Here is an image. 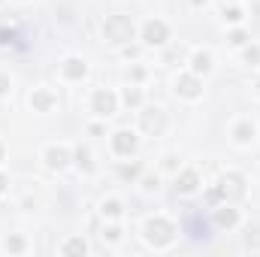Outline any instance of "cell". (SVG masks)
Masks as SVG:
<instances>
[{
	"mask_svg": "<svg viewBox=\"0 0 260 257\" xmlns=\"http://www.w3.org/2000/svg\"><path fill=\"white\" fill-rule=\"evenodd\" d=\"M133 37H136V27H133L130 15H121V12L106 15V21H103V40H106V43L124 46V43H130Z\"/></svg>",
	"mask_w": 260,
	"mask_h": 257,
	"instance_id": "obj_1",
	"label": "cell"
},
{
	"mask_svg": "<svg viewBox=\"0 0 260 257\" xmlns=\"http://www.w3.org/2000/svg\"><path fill=\"white\" fill-rule=\"evenodd\" d=\"M176 233H179V227H176L170 218H160V215L145 224V239H148L154 248H167V245L176 239Z\"/></svg>",
	"mask_w": 260,
	"mask_h": 257,
	"instance_id": "obj_2",
	"label": "cell"
},
{
	"mask_svg": "<svg viewBox=\"0 0 260 257\" xmlns=\"http://www.w3.org/2000/svg\"><path fill=\"white\" fill-rule=\"evenodd\" d=\"M139 127L145 130L148 136H160L167 130V112L160 106H145L139 112Z\"/></svg>",
	"mask_w": 260,
	"mask_h": 257,
	"instance_id": "obj_3",
	"label": "cell"
},
{
	"mask_svg": "<svg viewBox=\"0 0 260 257\" xmlns=\"http://www.w3.org/2000/svg\"><path fill=\"white\" fill-rule=\"evenodd\" d=\"M91 109H94V115H100V118H112V115L118 112V97H115L109 88H100V91H94V97H91Z\"/></svg>",
	"mask_w": 260,
	"mask_h": 257,
	"instance_id": "obj_4",
	"label": "cell"
},
{
	"mask_svg": "<svg viewBox=\"0 0 260 257\" xmlns=\"http://www.w3.org/2000/svg\"><path fill=\"white\" fill-rule=\"evenodd\" d=\"M170 40V27H167V21H160V18H148L145 24H142V43L145 46H164Z\"/></svg>",
	"mask_w": 260,
	"mask_h": 257,
	"instance_id": "obj_5",
	"label": "cell"
},
{
	"mask_svg": "<svg viewBox=\"0 0 260 257\" xmlns=\"http://www.w3.org/2000/svg\"><path fill=\"white\" fill-rule=\"evenodd\" d=\"M176 94L185 97V100L203 97V79H200L197 73H182V76L176 79Z\"/></svg>",
	"mask_w": 260,
	"mask_h": 257,
	"instance_id": "obj_6",
	"label": "cell"
},
{
	"mask_svg": "<svg viewBox=\"0 0 260 257\" xmlns=\"http://www.w3.org/2000/svg\"><path fill=\"white\" fill-rule=\"evenodd\" d=\"M136 148H139V136H136L133 130H115V133H112V151H115L118 157L136 154Z\"/></svg>",
	"mask_w": 260,
	"mask_h": 257,
	"instance_id": "obj_7",
	"label": "cell"
},
{
	"mask_svg": "<svg viewBox=\"0 0 260 257\" xmlns=\"http://www.w3.org/2000/svg\"><path fill=\"white\" fill-rule=\"evenodd\" d=\"M221 191H224V200H242L245 197V176L242 173H227L221 179Z\"/></svg>",
	"mask_w": 260,
	"mask_h": 257,
	"instance_id": "obj_8",
	"label": "cell"
},
{
	"mask_svg": "<svg viewBox=\"0 0 260 257\" xmlns=\"http://www.w3.org/2000/svg\"><path fill=\"white\" fill-rule=\"evenodd\" d=\"M73 164V151L70 148H64V145H52V148H46V167L49 170H67Z\"/></svg>",
	"mask_w": 260,
	"mask_h": 257,
	"instance_id": "obj_9",
	"label": "cell"
},
{
	"mask_svg": "<svg viewBox=\"0 0 260 257\" xmlns=\"http://www.w3.org/2000/svg\"><path fill=\"white\" fill-rule=\"evenodd\" d=\"M30 106H34L37 112H52V109L58 106V94L49 91V88H37V91L30 94Z\"/></svg>",
	"mask_w": 260,
	"mask_h": 257,
	"instance_id": "obj_10",
	"label": "cell"
},
{
	"mask_svg": "<svg viewBox=\"0 0 260 257\" xmlns=\"http://www.w3.org/2000/svg\"><path fill=\"white\" fill-rule=\"evenodd\" d=\"M200 188V173L197 170H182L176 176V191L179 194H194Z\"/></svg>",
	"mask_w": 260,
	"mask_h": 257,
	"instance_id": "obj_11",
	"label": "cell"
},
{
	"mask_svg": "<svg viewBox=\"0 0 260 257\" xmlns=\"http://www.w3.org/2000/svg\"><path fill=\"white\" fill-rule=\"evenodd\" d=\"M61 73H64V79H70V82H79V79L88 76V64L82 58H67L64 67H61Z\"/></svg>",
	"mask_w": 260,
	"mask_h": 257,
	"instance_id": "obj_12",
	"label": "cell"
},
{
	"mask_svg": "<svg viewBox=\"0 0 260 257\" xmlns=\"http://www.w3.org/2000/svg\"><path fill=\"white\" fill-rule=\"evenodd\" d=\"M215 224L230 230V227H236V224H239V212H236V209H230V206L224 203V206H218V212H215Z\"/></svg>",
	"mask_w": 260,
	"mask_h": 257,
	"instance_id": "obj_13",
	"label": "cell"
},
{
	"mask_svg": "<svg viewBox=\"0 0 260 257\" xmlns=\"http://www.w3.org/2000/svg\"><path fill=\"white\" fill-rule=\"evenodd\" d=\"M254 133H257V130H254V124H251V121H239V124L233 127V142L248 145V142L254 139Z\"/></svg>",
	"mask_w": 260,
	"mask_h": 257,
	"instance_id": "obj_14",
	"label": "cell"
},
{
	"mask_svg": "<svg viewBox=\"0 0 260 257\" xmlns=\"http://www.w3.org/2000/svg\"><path fill=\"white\" fill-rule=\"evenodd\" d=\"M191 73H197V76L212 73V55H209V52H194V58H191Z\"/></svg>",
	"mask_w": 260,
	"mask_h": 257,
	"instance_id": "obj_15",
	"label": "cell"
},
{
	"mask_svg": "<svg viewBox=\"0 0 260 257\" xmlns=\"http://www.w3.org/2000/svg\"><path fill=\"white\" fill-rule=\"evenodd\" d=\"M61 254H64V257H73V254H88V242H85L82 236H73V239H67L64 245H61Z\"/></svg>",
	"mask_w": 260,
	"mask_h": 257,
	"instance_id": "obj_16",
	"label": "cell"
},
{
	"mask_svg": "<svg viewBox=\"0 0 260 257\" xmlns=\"http://www.w3.org/2000/svg\"><path fill=\"white\" fill-rule=\"evenodd\" d=\"M73 160H76V167H79L82 173H94V160H91V151H88V148L79 145V148L73 151Z\"/></svg>",
	"mask_w": 260,
	"mask_h": 257,
	"instance_id": "obj_17",
	"label": "cell"
},
{
	"mask_svg": "<svg viewBox=\"0 0 260 257\" xmlns=\"http://www.w3.org/2000/svg\"><path fill=\"white\" fill-rule=\"evenodd\" d=\"M3 248H6L9 254H21V251L27 248V242H24L21 236H6V242H3Z\"/></svg>",
	"mask_w": 260,
	"mask_h": 257,
	"instance_id": "obj_18",
	"label": "cell"
},
{
	"mask_svg": "<svg viewBox=\"0 0 260 257\" xmlns=\"http://www.w3.org/2000/svg\"><path fill=\"white\" fill-rule=\"evenodd\" d=\"M100 212H103L106 218H121V212H124V209H121V203H118V200H106V203L100 206Z\"/></svg>",
	"mask_w": 260,
	"mask_h": 257,
	"instance_id": "obj_19",
	"label": "cell"
},
{
	"mask_svg": "<svg viewBox=\"0 0 260 257\" xmlns=\"http://www.w3.org/2000/svg\"><path fill=\"white\" fill-rule=\"evenodd\" d=\"M245 248L260 251V227H248V233H245Z\"/></svg>",
	"mask_w": 260,
	"mask_h": 257,
	"instance_id": "obj_20",
	"label": "cell"
},
{
	"mask_svg": "<svg viewBox=\"0 0 260 257\" xmlns=\"http://www.w3.org/2000/svg\"><path fill=\"white\" fill-rule=\"evenodd\" d=\"M127 106H139L142 103V91L139 88H124V97H121Z\"/></svg>",
	"mask_w": 260,
	"mask_h": 257,
	"instance_id": "obj_21",
	"label": "cell"
},
{
	"mask_svg": "<svg viewBox=\"0 0 260 257\" xmlns=\"http://www.w3.org/2000/svg\"><path fill=\"white\" fill-rule=\"evenodd\" d=\"M206 203H209V206H221V203H227V200H224V191H221V185L206 194Z\"/></svg>",
	"mask_w": 260,
	"mask_h": 257,
	"instance_id": "obj_22",
	"label": "cell"
},
{
	"mask_svg": "<svg viewBox=\"0 0 260 257\" xmlns=\"http://www.w3.org/2000/svg\"><path fill=\"white\" fill-rule=\"evenodd\" d=\"M245 15H242V9L239 6H230V9H224V21H230V24H239Z\"/></svg>",
	"mask_w": 260,
	"mask_h": 257,
	"instance_id": "obj_23",
	"label": "cell"
},
{
	"mask_svg": "<svg viewBox=\"0 0 260 257\" xmlns=\"http://www.w3.org/2000/svg\"><path fill=\"white\" fill-rule=\"evenodd\" d=\"M245 64H260V46H245Z\"/></svg>",
	"mask_w": 260,
	"mask_h": 257,
	"instance_id": "obj_24",
	"label": "cell"
},
{
	"mask_svg": "<svg viewBox=\"0 0 260 257\" xmlns=\"http://www.w3.org/2000/svg\"><path fill=\"white\" fill-rule=\"evenodd\" d=\"M227 40H230V46H248V34L245 30H233Z\"/></svg>",
	"mask_w": 260,
	"mask_h": 257,
	"instance_id": "obj_25",
	"label": "cell"
},
{
	"mask_svg": "<svg viewBox=\"0 0 260 257\" xmlns=\"http://www.w3.org/2000/svg\"><path fill=\"white\" fill-rule=\"evenodd\" d=\"M103 239L118 242V239H121V227H103Z\"/></svg>",
	"mask_w": 260,
	"mask_h": 257,
	"instance_id": "obj_26",
	"label": "cell"
},
{
	"mask_svg": "<svg viewBox=\"0 0 260 257\" xmlns=\"http://www.w3.org/2000/svg\"><path fill=\"white\" fill-rule=\"evenodd\" d=\"M9 43H15V30L0 27V46H9Z\"/></svg>",
	"mask_w": 260,
	"mask_h": 257,
	"instance_id": "obj_27",
	"label": "cell"
},
{
	"mask_svg": "<svg viewBox=\"0 0 260 257\" xmlns=\"http://www.w3.org/2000/svg\"><path fill=\"white\" fill-rule=\"evenodd\" d=\"M9 91H12V79L6 73H0V97H6Z\"/></svg>",
	"mask_w": 260,
	"mask_h": 257,
	"instance_id": "obj_28",
	"label": "cell"
},
{
	"mask_svg": "<svg viewBox=\"0 0 260 257\" xmlns=\"http://www.w3.org/2000/svg\"><path fill=\"white\" fill-rule=\"evenodd\" d=\"M139 176V164H130V167H121V179H136Z\"/></svg>",
	"mask_w": 260,
	"mask_h": 257,
	"instance_id": "obj_29",
	"label": "cell"
},
{
	"mask_svg": "<svg viewBox=\"0 0 260 257\" xmlns=\"http://www.w3.org/2000/svg\"><path fill=\"white\" fill-rule=\"evenodd\" d=\"M130 79H133V82H142V79H145V70H142V67H130Z\"/></svg>",
	"mask_w": 260,
	"mask_h": 257,
	"instance_id": "obj_30",
	"label": "cell"
},
{
	"mask_svg": "<svg viewBox=\"0 0 260 257\" xmlns=\"http://www.w3.org/2000/svg\"><path fill=\"white\" fill-rule=\"evenodd\" d=\"M142 188H145V191H157V176H154V179H151V176L142 179Z\"/></svg>",
	"mask_w": 260,
	"mask_h": 257,
	"instance_id": "obj_31",
	"label": "cell"
},
{
	"mask_svg": "<svg viewBox=\"0 0 260 257\" xmlns=\"http://www.w3.org/2000/svg\"><path fill=\"white\" fill-rule=\"evenodd\" d=\"M6 188H9V179H6V176H3V173H0V194L6 191Z\"/></svg>",
	"mask_w": 260,
	"mask_h": 257,
	"instance_id": "obj_32",
	"label": "cell"
},
{
	"mask_svg": "<svg viewBox=\"0 0 260 257\" xmlns=\"http://www.w3.org/2000/svg\"><path fill=\"white\" fill-rule=\"evenodd\" d=\"M3 157H6V148H3V145H0V164H3Z\"/></svg>",
	"mask_w": 260,
	"mask_h": 257,
	"instance_id": "obj_33",
	"label": "cell"
},
{
	"mask_svg": "<svg viewBox=\"0 0 260 257\" xmlns=\"http://www.w3.org/2000/svg\"><path fill=\"white\" fill-rule=\"evenodd\" d=\"M191 3H194V6H203V3H206V0H191Z\"/></svg>",
	"mask_w": 260,
	"mask_h": 257,
	"instance_id": "obj_34",
	"label": "cell"
},
{
	"mask_svg": "<svg viewBox=\"0 0 260 257\" xmlns=\"http://www.w3.org/2000/svg\"><path fill=\"white\" fill-rule=\"evenodd\" d=\"M254 88H257V94H260V76H257V82H254Z\"/></svg>",
	"mask_w": 260,
	"mask_h": 257,
	"instance_id": "obj_35",
	"label": "cell"
},
{
	"mask_svg": "<svg viewBox=\"0 0 260 257\" xmlns=\"http://www.w3.org/2000/svg\"><path fill=\"white\" fill-rule=\"evenodd\" d=\"M0 3H3V0H0Z\"/></svg>",
	"mask_w": 260,
	"mask_h": 257,
	"instance_id": "obj_36",
	"label": "cell"
}]
</instances>
